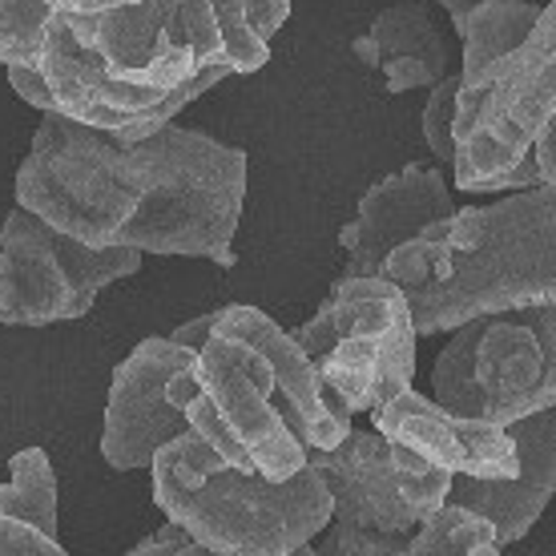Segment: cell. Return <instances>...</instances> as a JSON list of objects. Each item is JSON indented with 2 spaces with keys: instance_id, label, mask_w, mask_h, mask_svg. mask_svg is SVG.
<instances>
[{
  "instance_id": "obj_31",
  "label": "cell",
  "mask_w": 556,
  "mask_h": 556,
  "mask_svg": "<svg viewBox=\"0 0 556 556\" xmlns=\"http://www.w3.org/2000/svg\"><path fill=\"white\" fill-rule=\"evenodd\" d=\"M287 556H319V548H311V544H299V548H291Z\"/></svg>"
},
{
  "instance_id": "obj_18",
  "label": "cell",
  "mask_w": 556,
  "mask_h": 556,
  "mask_svg": "<svg viewBox=\"0 0 556 556\" xmlns=\"http://www.w3.org/2000/svg\"><path fill=\"white\" fill-rule=\"evenodd\" d=\"M9 484H0V516L56 536V476L45 447H25L9 459Z\"/></svg>"
},
{
  "instance_id": "obj_26",
  "label": "cell",
  "mask_w": 556,
  "mask_h": 556,
  "mask_svg": "<svg viewBox=\"0 0 556 556\" xmlns=\"http://www.w3.org/2000/svg\"><path fill=\"white\" fill-rule=\"evenodd\" d=\"M529 153H532V162H536V169H541L544 186H556V122L536 134V141H532Z\"/></svg>"
},
{
  "instance_id": "obj_24",
  "label": "cell",
  "mask_w": 556,
  "mask_h": 556,
  "mask_svg": "<svg viewBox=\"0 0 556 556\" xmlns=\"http://www.w3.org/2000/svg\"><path fill=\"white\" fill-rule=\"evenodd\" d=\"M126 556H218L210 553V548H202V544L190 536L186 529H178L174 520H166L157 532H150L141 544H134Z\"/></svg>"
},
{
  "instance_id": "obj_30",
  "label": "cell",
  "mask_w": 556,
  "mask_h": 556,
  "mask_svg": "<svg viewBox=\"0 0 556 556\" xmlns=\"http://www.w3.org/2000/svg\"><path fill=\"white\" fill-rule=\"evenodd\" d=\"M468 556H501V548H496V544H476Z\"/></svg>"
},
{
  "instance_id": "obj_1",
  "label": "cell",
  "mask_w": 556,
  "mask_h": 556,
  "mask_svg": "<svg viewBox=\"0 0 556 556\" xmlns=\"http://www.w3.org/2000/svg\"><path fill=\"white\" fill-rule=\"evenodd\" d=\"M242 202L247 153L174 122L141 141H117L53 110L16 169V206L85 247L218 266H235Z\"/></svg>"
},
{
  "instance_id": "obj_5",
  "label": "cell",
  "mask_w": 556,
  "mask_h": 556,
  "mask_svg": "<svg viewBox=\"0 0 556 556\" xmlns=\"http://www.w3.org/2000/svg\"><path fill=\"white\" fill-rule=\"evenodd\" d=\"M287 16L291 0H138L110 13L70 16V25L110 77L178 89L210 65H230V73L263 70L270 37Z\"/></svg>"
},
{
  "instance_id": "obj_23",
  "label": "cell",
  "mask_w": 556,
  "mask_h": 556,
  "mask_svg": "<svg viewBox=\"0 0 556 556\" xmlns=\"http://www.w3.org/2000/svg\"><path fill=\"white\" fill-rule=\"evenodd\" d=\"M0 556H70V553L56 544V536H45L33 525L0 516Z\"/></svg>"
},
{
  "instance_id": "obj_21",
  "label": "cell",
  "mask_w": 556,
  "mask_h": 556,
  "mask_svg": "<svg viewBox=\"0 0 556 556\" xmlns=\"http://www.w3.org/2000/svg\"><path fill=\"white\" fill-rule=\"evenodd\" d=\"M327 536L319 544V556H400L412 532H379L359 529L348 520H327Z\"/></svg>"
},
{
  "instance_id": "obj_19",
  "label": "cell",
  "mask_w": 556,
  "mask_h": 556,
  "mask_svg": "<svg viewBox=\"0 0 556 556\" xmlns=\"http://www.w3.org/2000/svg\"><path fill=\"white\" fill-rule=\"evenodd\" d=\"M476 544H496L492 541V525L472 508L444 501L435 513L419 520L400 556H468Z\"/></svg>"
},
{
  "instance_id": "obj_7",
  "label": "cell",
  "mask_w": 556,
  "mask_h": 556,
  "mask_svg": "<svg viewBox=\"0 0 556 556\" xmlns=\"http://www.w3.org/2000/svg\"><path fill=\"white\" fill-rule=\"evenodd\" d=\"M431 400L496 428L556 407V299L452 327L431 367Z\"/></svg>"
},
{
  "instance_id": "obj_14",
  "label": "cell",
  "mask_w": 556,
  "mask_h": 556,
  "mask_svg": "<svg viewBox=\"0 0 556 556\" xmlns=\"http://www.w3.org/2000/svg\"><path fill=\"white\" fill-rule=\"evenodd\" d=\"M516 444V476L508 480H476V476H452L447 501L472 508L492 525L496 548L529 536L556 492V412H532V416L508 424Z\"/></svg>"
},
{
  "instance_id": "obj_2",
  "label": "cell",
  "mask_w": 556,
  "mask_h": 556,
  "mask_svg": "<svg viewBox=\"0 0 556 556\" xmlns=\"http://www.w3.org/2000/svg\"><path fill=\"white\" fill-rule=\"evenodd\" d=\"M174 400L214 456L266 480L294 476L306 452L334 447L355 419L291 331L247 303L214 315L194 363L174 379Z\"/></svg>"
},
{
  "instance_id": "obj_11",
  "label": "cell",
  "mask_w": 556,
  "mask_h": 556,
  "mask_svg": "<svg viewBox=\"0 0 556 556\" xmlns=\"http://www.w3.org/2000/svg\"><path fill=\"white\" fill-rule=\"evenodd\" d=\"M37 73L45 77L49 93L56 101V113H65L73 122L89 129H101L117 141H141L169 126L194 98L230 77V65H210L194 81L178 89H150V85H129L105 73L101 56L73 33L70 16L53 13L45 28L41 61Z\"/></svg>"
},
{
  "instance_id": "obj_20",
  "label": "cell",
  "mask_w": 556,
  "mask_h": 556,
  "mask_svg": "<svg viewBox=\"0 0 556 556\" xmlns=\"http://www.w3.org/2000/svg\"><path fill=\"white\" fill-rule=\"evenodd\" d=\"M49 21H53L49 0H0V65L37 70Z\"/></svg>"
},
{
  "instance_id": "obj_16",
  "label": "cell",
  "mask_w": 556,
  "mask_h": 556,
  "mask_svg": "<svg viewBox=\"0 0 556 556\" xmlns=\"http://www.w3.org/2000/svg\"><path fill=\"white\" fill-rule=\"evenodd\" d=\"M351 53L383 73L388 93L431 89L452 73V45L428 0H400L383 9L371 28L355 37Z\"/></svg>"
},
{
  "instance_id": "obj_6",
  "label": "cell",
  "mask_w": 556,
  "mask_h": 556,
  "mask_svg": "<svg viewBox=\"0 0 556 556\" xmlns=\"http://www.w3.org/2000/svg\"><path fill=\"white\" fill-rule=\"evenodd\" d=\"M556 122V0L525 41L484 65L456 73V190L496 194V181L529 157L532 141Z\"/></svg>"
},
{
  "instance_id": "obj_3",
  "label": "cell",
  "mask_w": 556,
  "mask_h": 556,
  "mask_svg": "<svg viewBox=\"0 0 556 556\" xmlns=\"http://www.w3.org/2000/svg\"><path fill=\"white\" fill-rule=\"evenodd\" d=\"M416 334L556 299V186L452 210L383 258Z\"/></svg>"
},
{
  "instance_id": "obj_28",
  "label": "cell",
  "mask_w": 556,
  "mask_h": 556,
  "mask_svg": "<svg viewBox=\"0 0 556 556\" xmlns=\"http://www.w3.org/2000/svg\"><path fill=\"white\" fill-rule=\"evenodd\" d=\"M214 315L218 311H210V315H198V319H190V323H181L178 331L169 334L174 343H181V348H190V351H198L202 343H206V334H210V327H214Z\"/></svg>"
},
{
  "instance_id": "obj_4",
  "label": "cell",
  "mask_w": 556,
  "mask_h": 556,
  "mask_svg": "<svg viewBox=\"0 0 556 556\" xmlns=\"http://www.w3.org/2000/svg\"><path fill=\"white\" fill-rule=\"evenodd\" d=\"M153 504L218 556H287L311 544L331 520V496L319 472L303 464L287 480L242 472L181 431L150 459Z\"/></svg>"
},
{
  "instance_id": "obj_27",
  "label": "cell",
  "mask_w": 556,
  "mask_h": 556,
  "mask_svg": "<svg viewBox=\"0 0 556 556\" xmlns=\"http://www.w3.org/2000/svg\"><path fill=\"white\" fill-rule=\"evenodd\" d=\"M53 13H70V16H93V13H110V9H122V4H138V0H49Z\"/></svg>"
},
{
  "instance_id": "obj_8",
  "label": "cell",
  "mask_w": 556,
  "mask_h": 556,
  "mask_svg": "<svg viewBox=\"0 0 556 556\" xmlns=\"http://www.w3.org/2000/svg\"><path fill=\"white\" fill-rule=\"evenodd\" d=\"M351 416L371 412L416 379V327L383 275L334 278L319 311L291 334Z\"/></svg>"
},
{
  "instance_id": "obj_12",
  "label": "cell",
  "mask_w": 556,
  "mask_h": 556,
  "mask_svg": "<svg viewBox=\"0 0 556 556\" xmlns=\"http://www.w3.org/2000/svg\"><path fill=\"white\" fill-rule=\"evenodd\" d=\"M194 355L198 351L174 343L169 334H153L117 363L101 424V456L110 468L117 472L150 468L157 447L190 431L174 400V379L194 363Z\"/></svg>"
},
{
  "instance_id": "obj_17",
  "label": "cell",
  "mask_w": 556,
  "mask_h": 556,
  "mask_svg": "<svg viewBox=\"0 0 556 556\" xmlns=\"http://www.w3.org/2000/svg\"><path fill=\"white\" fill-rule=\"evenodd\" d=\"M544 4L536 0H476L472 9L464 13H452L459 33V70H472V65H484L492 56L508 53L525 41L536 25Z\"/></svg>"
},
{
  "instance_id": "obj_15",
  "label": "cell",
  "mask_w": 556,
  "mask_h": 556,
  "mask_svg": "<svg viewBox=\"0 0 556 556\" xmlns=\"http://www.w3.org/2000/svg\"><path fill=\"white\" fill-rule=\"evenodd\" d=\"M452 210V190L435 166H404L400 174H388L359 198L355 218L339 230V247L348 251L343 278L379 275L395 247L416 238L424 226L447 218Z\"/></svg>"
},
{
  "instance_id": "obj_13",
  "label": "cell",
  "mask_w": 556,
  "mask_h": 556,
  "mask_svg": "<svg viewBox=\"0 0 556 556\" xmlns=\"http://www.w3.org/2000/svg\"><path fill=\"white\" fill-rule=\"evenodd\" d=\"M371 424L379 435L412 447L435 468L452 476H476V480H508L516 476V444L508 428L468 419L440 407L419 391H400L371 407Z\"/></svg>"
},
{
  "instance_id": "obj_29",
  "label": "cell",
  "mask_w": 556,
  "mask_h": 556,
  "mask_svg": "<svg viewBox=\"0 0 556 556\" xmlns=\"http://www.w3.org/2000/svg\"><path fill=\"white\" fill-rule=\"evenodd\" d=\"M431 4H440V9H447V13H464V9H472L476 0H431Z\"/></svg>"
},
{
  "instance_id": "obj_9",
  "label": "cell",
  "mask_w": 556,
  "mask_h": 556,
  "mask_svg": "<svg viewBox=\"0 0 556 556\" xmlns=\"http://www.w3.org/2000/svg\"><path fill=\"white\" fill-rule=\"evenodd\" d=\"M141 270V251L85 247L13 206L0 226V323L49 327L89 315L98 294Z\"/></svg>"
},
{
  "instance_id": "obj_22",
  "label": "cell",
  "mask_w": 556,
  "mask_h": 556,
  "mask_svg": "<svg viewBox=\"0 0 556 556\" xmlns=\"http://www.w3.org/2000/svg\"><path fill=\"white\" fill-rule=\"evenodd\" d=\"M452 113H456V73H447V77H440V81L431 85V98L424 101V117H419V129H424L428 150L435 153V162H444L447 169L456 162Z\"/></svg>"
},
{
  "instance_id": "obj_10",
  "label": "cell",
  "mask_w": 556,
  "mask_h": 556,
  "mask_svg": "<svg viewBox=\"0 0 556 556\" xmlns=\"http://www.w3.org/2000/svg\"><path fill=\"white\" fill-rule=\"evenodd\" d=\"M306 464L331 496V520L379 532H412L447 501L452 484V472L379 431L351 428L334 447L306 452Z\"/></svg>"
},
{
  "instance_id": "obj_25",
  "label": "cell",
  "mask_w": 556,
  "mask_h": 556,
  "mask_svg": "<svg viewBox=\"0 0 556 556\" xmlns=\"http://www.w3.org/2000/svg\"><path fill=\"white\" fill-rule=\"evenodd\" d=\"M4 77H9V85H13V93L25 105H37L41 113H53L56 101L53 93H49V85H45V77L33 65H4Z\"/></svg>"
}]
</instances>
